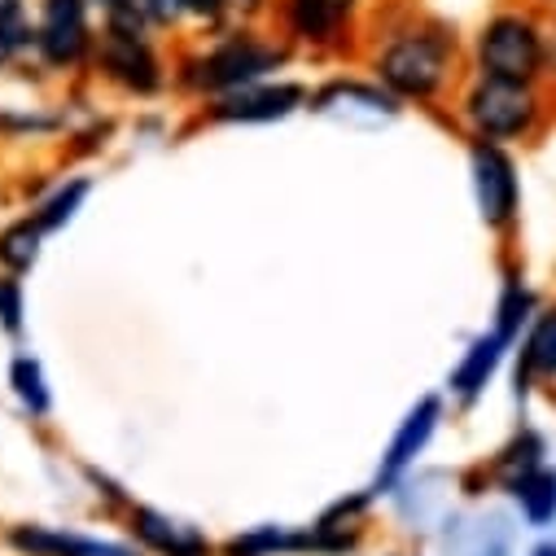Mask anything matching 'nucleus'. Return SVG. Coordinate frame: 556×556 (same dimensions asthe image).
<instances>
[{
    "instance_id": "nucleus-1",
    "label": "nucleus",
    "mask_w": 556,
    "mask_h": 556,
    "mask_svg": "<svg viewBox=\"0 0 556 556\" xmlns=\"http://www.w3.org/2000/svg\"><path fill=\"white\" fill-rule=\"evenodd\" d=\"M372 71H377V84L390 88L399 101H430L434 92L447 88L456 71V36H447L434 23L403 27L381 45Z\"/></svg>"
},
{
    "instance_id": "nucleus-2",
    "label": "nucleus",
    "mask_w": 556,
    "mask_h": 556,
    "mask_svg": "<svg viewBox=\"0 0 556 556\" xmlns=\"http://www.w3.org/2000/svg\"><path fill=\"white\" fill-rule=\"evenodd\" d=\"M478 75L486 79H513V84H534L547 71L552 40L526 10H500L482 23L473 40Z\"/></svg>"
},
{
    "instance_id": "nucleus-3",
    "label": "nucleus",
    "mask_w": 556,
    "mask_h": 556,
    "mask_svg": "<svg viewBox=\"0 0 556 556\" xmlns=\"http://www.w3.org/2000/svg\"><path fill=\"white\" fill-rule=\"evenodd\" d=\"M281 66H286V49L276 45V40H263L254 31H232L219 45H211L202 58H193L189 71H185V79L198 92L228 97L237 88H250V84L271 79Z\"/></svg>"
},
{
    "instance_id": "nucleus-4",
    "label": "nucleus",
    "mask_w": 556,
    "mask_h": 556,
    "mask_svg": "<svg viewBox=\"0 0 556 556\" xmlns=\"http://www.w3.org/2000/svg\"><path fill=\"white\" fill-rule=\"evenodd\" d=\"M92 0H36V58L49 71H75L97 49Z\"/></svg>"
},
{
    "instance_id": "nucleus-5",
    "label": "nucleus",
    "mask_w": 556,
    "mask_h": 556,
    "mask_svg": "<svg viewBox=\"0 0 556 556\" xmlns=\"http://www.w3.org/2000/svg\"><path fill=\"white\" fill-rule=\"evenodd\" d=\"M92 58H97L105 79H114L118 88H127L136 97H150L163 88V62H159V49L150 40V27L101 23Z\"/></svg>"
},
{
    "instance_id": "nucleus-6",
    "label": "nucleus",
    "mask_w": 556,
    "mask_h": 556,
    "mask_svg": "<svg viewBox=\"0 0 556 556\" xmlns=\"http://www.w3.org/2000/svg\"><path fill=\"white\" fill-rule=\"evenodd\" d=\"M534 114H539L534 84L478 75L469 97H465V118L473 123V131L482 136V141H508V136H521L534 123Z\"/></svg>"
},
{
    "instance_id": "nucleus-7",
    "label": "nucleus",
    "mask_w": 556,
    "mask_h": 556,
    "mask_svg": "<svg viewBox=\"0 0 556 556\" xmlns=\"http://www.w3.org/2000/svg\"><path fill=\"white\" fill-rule=\"evenodd\" d=\"M307 101V92L299 84H250V88H237L228 97H215V118L219 123H271V118H286L294 114L299 105Z\"/></svg>"
},
{
    "instance_id": "nucleus-8",
    "label": "nucleus",
    "mask_w": 556,
    "mask_h": 556,
    "mask_svg": "<svg viewBox=\"0 0 556 556\" xmlns=\"http://www.w3.org/2000/svg\"><path fill=\"white\" fill-rule=\"evenodd\" d=\"M312 110L333 114V118H351V123H381L399 114V97L381 84H364V79H333L329 88H320L312 97Z\"/></svg>"
},
{
    "instance_id": "nucleus-9",
    "label": "nucleus",
    "mask_w": 556,
    "mask_h": 556,
    "mask_svg": "<svg viewBox=\"0 0 556 556\" xmlns=\"http://www.w3.org/2000/svg\"><path fill=\"white\" fill-rule=\"evenodd\" d=\"M364 0H281V18L294 40L307 45H333L346 23L359 14Z\"/></svg>"
},
{
    "instance_id": "nucleus-10",
    "label": "nucleus",
    "mask_w": 556,
    "mask_h": 556,
    "mask_svg": "<svg viewBox=\"0 0 556 556\" xmlns=\"http://www.w3.org/2000/svg\"><path fill=\"white\" fill-rule=\"evenodd\" d=\"M473 180H478V206H482V219L486 224H504L517 206V180H513V163L495 150V146H482L473 154Z\"/></svg>"
},
{
    "instance_id": "nucleus-11",
    "label": "nucleus",
    "mask_w": 556,
    "mask_h": 556,
    "mask_svg": "<svg viewBox=\"0 0 556 556\" xmlns=\"http://www.w3.org/2000/svg\"><path fill=\"white\" fill-rule=\"evenodd\" d=\"M513 552V526L500 513L465 517L447 534V556H508Z\"/></svg>"
},
{
    "instance_id": "nucleus-12",
    "label": "nucleus",
    "mask_w": 556,
    "mask_h": 556,
    "mask_svg": "<svg viewBox=\"0 0 556 556\" xmlns=\"http://www.w3.org/2000/svg\"><path fill=\"white\" fill-rule=\"evenodd\" d=\"M434 421H439V403H434V399H426V403L416 407V412L407 416V421H403V430L394 434V443H390V452H386V465H381V478H394L399 469H407V465H412V456L430 443Z\"/></svg>"
},
{
    "instance_id": "nucleus-13",
    "label": "nucleus",
    "mask_w": 556,
    "mask_h": 556,
    "mask_svg": "<svg viewBox=\"0 0 556 556\" xmlns=\"http://www.w3.org/2000/svg\"><path fill=\"white\" fill-rule=\"evenodd\" d=\"M136 530H141L146 543H154L159 552H172V556H202L206 552V539L193 526L167 521L159 513H136Z\"/></svg>"
},
{
    "instance_id": "nucleus-14",
    "label": "nucleus",
    "mask_w": 556,
    "mask_h": 556,
    "mask_svg": "<svg viewBox=\"0 0 556 556\" xmlns=\"http://www.w3.org/2000/svg\"><path fill=\"white\" fill-rule=\"evenodd\" d=\"M14 543L23 552H36V556H131L127 547H114V543H92V539L49 534V530H18Z\"/></svg>"
},
{
    "instance_id": "nucleus-15",
    "label": "nucleus",
    "mask_w": 556,
    "mask_h": 556,
    "mask_svg": "<svg viewBox=\"0 0 556 556\" xmlns=\"http://www.w3.org/2000/svg\"><path fill=\"white\" fill-rule=\"evenodd\" d=\"M23 53H36V18L27 0H0V66L18 62Z\"/></svg>"
},
{
    "instance_id": "nucleus-16",
    "label": "nucleus",
    "mask_w": 556,
    "mask_h": 556,
    "mask_svg": "<svg viewBox=\"0 0 556 556\" xmlns=\"http://www.w3.org/2000/svg\"><path fill=\"white\" fill-rule=\"evenodd\" d=\"M508 342V333H491V338H482V342H473V351L465 355V364L456 368V390L460 394H478L482 386H486V377L495 372V364H500V346Z\"/></svg>"
},
{
    "instance_id": "nucleus-17",
    "label": "nucleus",
    "mask_w": 556,
    "mask_h": 556,
    "mask_svg": "<svg viewBox=\"0 0 556 556\" xmlns=\"http://www.w3.org/2000/svg\"><path fill=\"white\" fill-rule=\"evenodd\" d=\"M517 500H521V513L534 526L552 521V513H556V478L552 473H526L517 482Z\"/></svg>"
},
{
    "instance_id": "nucleus-18",
    "label": "nucleus",
    "mask_w": 556,
    "mask_h": 556,
    "mask_svg": "<svg viewBox=\"0 0 556 556\" xmlns=\"http://www.w3.org/2000/svg\"><path fill=\"white\" fill-rule=\"evenodd\" d=\"M14 390H18V399L31 412H45L49 407V390H45V377H40V364L36 359H18L14 364Z\"/></svg>"
},
{
    "instance_id": "nucleus-19",
    "label": "nucleus",
    "mask_w": 556,
    "mask_h": 556,
    "mask_svg": "<svg viewBox=\"0 0 556 556\" xmlns=\"http://www.w3.org/2000/svg\"><path fill=\"white\" fill-rule=\"evenodd\" d=\"M36 232H40V224H36V228H31V224L10 228L5 237H0V258H5L10 267H27V263L36 258Z\"/></svg>"
},
{
    "instance_id": "nucleus-20",
    "label": "nucleus",
    "mask_w": 556,
    "mask_h": 556,
    "mask_svg": "<svg viewBox=\"0 0 556 556\" xmlns=\"http://www.w3.org/2000/svg\"><path fill=\"white\" fill-rule=\"evenodd\" d=\"M101 10V23H123V27H150V5L146 0H92ZM154 31V27H150Z\"/></svg>"
},
{
    "instance_id": "nucleus-21",
    "label": "nucleus",
    "mask_w": 556,
    "mask_h": 556,
    "mask_svg": "<svg viewBox=\"0 0 556 556\" xmlns=\"http://www.w3.org/2000/svg\"><path fill=\"white\" fill-rule=\"evenodd\" d=\"M530 359H534V368L556 372V316H547V320L539 325V333H534V342H530Z\"/></svg>"
},
{
    "instance_id": "nucleus-22",
    "label": "nucleus",
    "mask_w": 556,
    "mask_h": 556,
    "mask_svg": "<svg viewBox=\"0 0 556 556\" xmlns=\"http://www.w3.org/2000/svg\"><path fill=\"white\" fill-rule=\"evenodd\" d=\"M146 5H150V27L154 31H167V27L185 23V0H146Z\"/></svg>"
},
{
    "instance_id": "nucleus-23",
    "label": "nucleus",
    "mask_w": 556,
    "mask_h": 556,
    "mask_svg": "<svg viewBox=\"0 0 556 556\" xmlns=\"http://www.w3.org/2000/svg\"><path fill=\"white\" fill-rule=\"evenodd\" d=\"M228 14V0H185V23H206L215 27Z\"/></svg>"
},
{
    "instance_id": "nucleus-24",
    "label": "nucleus",
    "mask_w": 556,
    "mask_h": 556,
    "mask_svg": "<svg viewBox=\"0 0 556 556\" xmlns=\"http://www.w3.org/2000/svg\"><path fill=\"white\" fill-rule=\"evenodd\" d=\"M0 320H5V329H18V320H23V299H18L14 281L0 286Z\"/></svg>"
},
{
    "instance_id": "nucleus-25",
    "label": "nucleus",
    "mask_w": 556,
    "mask_h": 556,
    "mask_svg": "<svg viewBox=\"0 0 556 556\" xmlns=\"http://www.w3.org/2000/svg\"><path fill=\"white\" fill-rule=\"evenodd\" d=\"M79 198H84V185H75L71 193H62V198H58V202H53V206H49V211L40 215V228H53V224H62V219L71 215V206H75Z\"/></svg>"
},
{
    "instance_id": "nucleus-26",
    "label": "nucleus",
    "mask_w": 556,
    "mask_h": 556,
    "mask_svg": "<svg viewBox=\"0 0 556 556\" xmlns=\"http://www.w3.org/2000/svg\"><path fill=\"white\" fill-rule=\"evenodd\" d=\"M534 556H556V547H539V552H534Z\"/></svg>"
}]
</instances>
